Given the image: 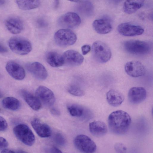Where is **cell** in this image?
Masks as SVG:
<instances>
[{
  "instance_id": "cell-30",
  "label": "cell",
  "mask_w": 153,
  "mask_h": 153,
  "mask_svg": "<svg viewBox=\"0 0 153 153\" xmlns=\"http://www.w3.org/2000/svg\"><path fill=\"white\" fill-rule=\"evenodd\" d=\"M7 127V123L6 120L2 117L0 116V131H5Z\"/></svg>"
},
{
  "instance_id": "cell-31",
  "label": "cell",
  "mask_w": 153,
  "mask_h": 153,
  "mask_svg": "<svg viewBox=\"0 0 153 153\" xmlns=\"http://www.w3.org/2000/svg\"><path fill=\"white\" fill-rule=\"evenodd\" d=\"M8 145L7 140L4 138L0 137V149L6 148Z\"/></svg>"
},
{
  "instance_id": "cell-1",
  "label": "cell",
  "mask_w": 153,
  "mask_h": 153,
  "mask_svg": "<svg viewBox=\"0 0 153 153\" xmlns=\"http://www.w3.org/2000/svg\"><path fill=\"white\" fill-rule=\"evenodd\" d=\"M131 122V118L129 114L121 110L112 112L108 118L110 130L113 133L117 135L125 134L128 131Z\"/></svg>"
},
{
  "instance_id": "cell-16",
  "label": "cell",
  "mask_w": 153,
  "mask_h": 153,
  "mask_svg": "<svg viewBox=\"0 0 153 153\" xmlns=\"http://www.w3.org/2000/svg\"><path fill=\"white\" fill-rule=\"evenodd\" d=\"M32 126L37 134L42 138L50 137L51 131L50 126L37 118L33 119L31 122Z\"/></svg>"
},
{
  "instance_id": "cell-13",
  "label": "cell",
  "mask_w": 153,
  "mask_h": 153,
  "mask_svg": "<svg viewBox=\"0 0 153 153\" xmlns=\"http://www.w3.org/2000/svg\"><path fill=\"white\" fill-rule=\"evenodd\" d=\"M5 68L9 74L16 80H21L25 77V72L23 68L15 62H8L6 65Z\"/></svg>"
},
{
  "instance_id": "cell-26",
  "label": "cell",
  "mask_w": 153,
  "mask_h": 153,
  "mask_svg": "<svg viewBox=\"0 0 153 153\" xmlns=\"http://www.w3.org/2000/svg\"><path fill=\"white\" fill-rule=\"evenodd\" d=\"M68 110L70 114L72 116L80 117L85 113L84 109L79 105L73 104L68 105Z\"/></svg>"
},
{
  "instance_id": "cell-35",
  "label": "cell",
  "mask_w": 153,
  "mask_h": 153,
  "mask_svg": "<svg viewBox=\"0 0 153 153\" xmlns=\"http://www.w3.org/2000/svg\"><path fill=\"white\" fill-rule=\"evenodd\" d=\"M7 52V50L4 45L0 43V53H4Z\"/></svg>"
},
{
  "instance_id": "cell-11",
  "label": "cell",
  "mask_w": 153,
  "mask_h": 153,
  "mask_svg": "<svg viewBox=\"0 0 153 153\" xmlns=\"http://www.w3.org/2000/svg\"><path fill=\"white\" fill-rule=\"evenodd\" d=\"M36 96L40 100L48 106H52L54 103L55 98L53 92L45 86H39L36 91Z\"/></svg>"
},
{
  "instance_id": "cell-39",
  "label": "cell",
  "mask_w": 153,
  "mask_h": 153,
  "mask_svg": "<svg viewBox=\"0 0 153 153\" xmlns=\"http://www.w3.org/2000/svg\"><path fill=\"white\" fill-rule=\"evenodd\" d=\"M2 95L1 93L0 92V99L2 97Z\"/></svg>"
},
{
  "instance_id": "cell-24",
  "label": "cell",
  "mask_w": 153,
  "mask_h": 153,
  "mask_svg": "<svg viewBox=\"0 0 153 153\" xmlns=\"http://www.w3.org/2000/svg\"><path fill=\"white\" fill-rule=\"evenodd\" d=\"M1 103L4 108L13 111L18 110L21 106L19 101L13 97H9L4 98Z\"/></svg>"
},
{
  "instance_id": "cell-40",
  "label": "cell",
  "mask_w": 153,
  "mask_h": 153,
  "mask_svg": "<svg viewBox=\"0 0 153 153\" xmlns=\"http://www.w3.org/2000/svg\"><path fill=\"white\" fill-rule=\"evenodd\" d=\"M1 111V109L0 108V111Z\"/></svg>"
},
{
  "instance_id": "cell-17",
  "label": "cell",
  "mask_w": 153,
  "mask_h": 153,
  "mask_svg": "<svg viewBox=\"0 0 153 153\" xmlns=\"http://www.w3.org/2000/svg\"><path fill=\"white\" fill-rule=\"evenodd\" d=\"M5 25L8 30L13 34L19 33L24 29L22 22L16 17H11L7 19L5 21Z\"/></svg>"
},
{
  "instance_id": "cell-8",
  "label": "cell",
  "mask_w": 153,
  "mask_h": 153,
  "mask_svg": "<svg viewBox=\"0 0 153 153\" xmlns=\"http://www.w3.org/2000/svg\"><path fill=\"white\" fill-rule=\"evenodd\" d=\"M117 31L121 35L126 36H132L140 35L144 30L141 26L125 22L119 24L117 27Z\"/></svg>"
},
{
  "instance_id": "cell-36",
  "label": "cell",
  "mask_w": 153,
  "mask_h": 153,
  "mask_svg": "<svg viewBox=\"0 0 153 153\" xmlns=\"http://www.w3.org/2000/svg\"><path fill=\"white\" fill-rule=\"evenodd\" d=\"M0 153H15L13 151L8 149H4Z\"/></svg>"
},
{
  "instance_id": "cell-4",
  "label": "cell",
  "mask_w": 153,
  "mask_h": 153,
  "mask_svg": "<svg viewBox=\"0 0 153 153\" xmlns=\"http://www.w3.org/2000/svg\"><path fill=\"white\" fill-rule=\"evenodd\" d=\"M13 131L16 138L26 145L30 146L34 143L35 136L26 125L21 124L16 126L13 128Z\"/></svg>"
},
{
  "instance_id": "cell-10",
  "label": "cell",
  "mask_w": 153,
  "mask_h": 153,
  "mask_svg": "<svg viewBox=\"0 0 153 153\" xmlns=\"http://www.w3.org/2000/svg\"><path fill=\"white\" fill-rule=\"evenodd\" d=\"M126 73L129 76L137 77L144 75L146 71L143 65L137 61H130L127 62L125 66Z\"/></svg>"
},
{
  "instance_id": "cell-18",
  "label": "cell",
  "mask_w": 153,
  "mask_h": 153,
  "mask_svg": "<svg viewBox=\"0 0 153 153\" xmlns=\"http://www.w3.org/2000/svg\"><path fill=\"white\" fill-rule=\"evenodd\" d=\"M89 129L91 133L96 137H101L105 134L108 131L107 127L103 122L94 121L89 124Z\"/></svg>"
},
{
  "instance_id": "cell-25",
  "label": "cell",
  "mask_w": 153,
  "mask_h": 153,
  "mask_svg": "<svg viewBox=\"0 0 153 153\" xmlns=\"http://www.w3.org/2000/svg\"><path fill=\"white\" fill-rule=\"evenodd\" d=\"M16 3L18 7L24 10H29L38 7L40 4L39 0H17Z\"/></svg>"
},
{
  "instance_id": "cell-5",
  "label": "cell",
  "mask_w": 153,
  "mask_h": 153,
  "mask_svg": "<svg viewBox=\"0 0 153 153\" xmlns=\"http://www.w3.org/2000/svg\"><path fill=\"white\" fill-rule=\"evenodd\" d=\"M8 45L13 52L21 55L27 54L32 50L30 43L27 40L20 37L10 39L8 42Z\"/></svg>"
},
{
  "instance_id": "cell-38",
  "label": "cell",
  "mask_w": 153,
  "mask_h": 153,
  "mask_svg": "<svg viewBox=\"0 0 153 153\" xmlns=\"http://www.w3.org/2000/svg\"><path fill=\"white\" fill-rule=\"evenodd\" d=\"M5 1L4 0H0V5H2L5 4Z\"/></svg>"
},
{
  "instance_id": "cell-27",
  "label": "cell",
  "mask_w": 153,
  "mask_h": 153,
  "mask_svg": "<svg viewBox=\"0 0 153 153\" xmlns=\"http://www.w3.org/2000/svg\"><path fill=\"white\" fill-rule=\"evenodd\" d=\"M68 92L75 96L81 97L84 95L85 92L81 88L77 85H71L68 88Z\"/></svg>"
},
{
  "instance_id": "cell-6",
  "label": "cell",
  "mask_w": 153,
  "mask_h": 153,
  "mask_svg": "<svg viewBox=\"0 0 153 153\" xmlns=\"http://www.w3.org/2000/svg\"><path fill=\"white\" fill-rule=\"evenodd\" d=\"M54 39L56 44L62 47H65L73 45L77 40L76 34L68 29H61L56 32Z\"/></svg>"
},
{
  "instance_id": "cell-7",
  "label": "cell",
  "mask_w": 153,
  "mask_h": 153,
  "mask_svg": "<svg viewBox=\"0 0 153 153\" xmlns=\"http://www.w3.org/2000/svg\"><path fill=\"white\" fill-rule=\"evenodd\" d=\"M76 147L82 153H94L97 149L94 142L88 136L80 134L76 136L74 140Z\"/></svg>"
},
{
  "instance_id": "cell-32",
  "label": "cell",
  "mask_w": 153,
  "mask_h": 153,
  "mask_svg": "<svg viewBox=\"0 0 153 153\" xmlns=\"http://www.w3.org/2000/svg\"><path fill=\"white\" fill-rule=\"evenodd\" d=\"M91 48L90 45H85L82 46L81 48L82 51L83 55H86L90 52Z\"/></svg>"
},
{
  "instance_id": "cell-21",
  "label": "cell",
  "mask_w": 153,
  "mask_h": 153,
  "mask_svg": "<svg viewBox=\"0 0 153 153\" xmlns=\"http://www.w3.org/2000/svg\"><path fill=\"white\" fill-rule=\"evenodd\" d=\"M21 94L24 100L32 109L38 111L41 108V102L36 96L25 90L21 91Z\"/></svg>"
},
{
  "instance_id": "cell-15",
  "label": "cell",
  "mask_w": 153,
  "mask_h": 153,
  "mask_svg": "<svg viewBox=\"0 0 153 153\" xmlns=\"http://www.w3.org/2000/svg\"><path fill=\"white\" fill-rule=\"evenodd\" d=\"M27 68L35 77L40 80H44L47 78L48 74L45 67L38 62H33L27 65Z\"/></svg>"
},
{
  "instance_id": "cell-29",
  "label": "cell",
  "mask_w": 153,
  "mask_h": 153,
  "mask_svg": "<svg viewBox=\"0 0 153 153\" xmlns=\"http://www.w3.org/2000/svg\"><path fill=\"white\" fill-rule=\"evenodd\" d=\"M55 142L57 144L61 146H64L65 143V140L64 137L60 133H57L54 137Z\"/></svg>"
},
{
  "instance_id": "cell-12",
  "label": "cell",
  "mask_w": 153,
  "mask_h": 153,
  "mask_svg": "<svg viewBox=\"0 0 153 153\" xmlns=\"http://www.w3.org/2000/svg\"><path fill=\"white\" fill-rule=\"evenodd\" d=\"M64 64L73 66L80 65L84 60L83 57L78 52L73 50H68L62 55Z\"/></svg>"
},
{
  "instance_id": "cell-19",
  "label": "cell",
  "mask_w": 153,
  "mask_h": 153,
  "mask_svg": "<svg viewBox=\"0 0 153 153\" xmlns=\"http://www.w3.org/2000/svg\"><path fill=\"white\" fill-rule=\"evenodd\" d=\"M92 26L94 30L98 33L105 34L109 33L112 30V26L108 20L100 19L94 20Z\"/></svg>"
},
{
  "instance_id": "cell-37",
  "label": "cell",
  "mask_w": 153,
  "mask_h": 153,
  "mask_svg": "<svg viewBox=\"0 0 153 153\" xmlns=\"http://www.w3.org/2000/svg\"><path fill=\"white\" fill-rule=\"evenodd\" d=\"M17 153H27L25 151L22 150H19L18 151Z\"/></svg>"
},
{
  "instance_id": "cell-9",
  "label": "cell",
  "mask_w": 153,
  "mask_h": 153,
  "mask_svg": "<svg viewBox=\"0 0 153 153\" xmlns=\"http://www.w3.org/2000/svg\"><path fill=\"white\" fill-rule=\"evenodd\" d=\"M81 22L79 16L76 13L68 12L62 15L59 19L61 27L66 28H73L79 26Z\"/></svg>"
},
{
  "instance_id": "cell-33",
  "label": "cell",
  "mask_w": 153,
  "mask_h": 153,
  "mask_svg": "<svg viewBox=\"0 0 153 153\" xmlns=\"http://www.w3.org/2000/svg\"><path fill=\"white\" fill-rule=\"evenodd\" d=\"M50 111L52 114L55 116H59L60 114V111L56 108H51V109Z\"/></svg>"
},
{
  "instance_id": "cell-28",
  "label": "cell",
  "mask_w": 153,
  "mask_h": 153,
  "mask_svg": "<svg viewBox=\"0 0 153 153\" xmlns=\"http://www.w3.org/2000/svg\"><path fill=\"white\" fill-rule=\"evenodd\" d=\"M114 148L117 153H126L127 148L123 143L117 142L114 145Z\"/></svg>"
},
{
  "instance_id": "cell-2",
  "label": "cell",
  "mask_w": 153,
  "mask_h": 153,
  "mask_svg": "<svg viewBox=\"0 0 153 153\" xmlns=\"http://www.w3.org/2000/svg\"><path fill=\"white\" fill-rule=\"evenodd\" d=\"M123 47L127 52L136 55L146 54L150 51L151 49L150 45L148 42L135 40L124 42Z\"/></svg>"
},
{
  "instance_id": "cell-22",
  "label": "cell",
  "mask_w": 153,
  "mask_h": 153,
  "mask_svg": "<svg viewBox=\"0 0 153 153\" xmlns=\"http://www.w3.org/2000/svg\"><path fill=\"white\" fill-rule=\"evenodd\" d=\"M46 59L48 64L53 67H60L64 64L62 55L56 52H48L46 55Z\"/></svg>"
},
{
  "instance_id": "cell-20",
  "label": "cell",
  "mask_w": 153,
  "mask_h": 153,
  "mask_svg": "<svg viewBox=\"0 0 153 153\" xmlns=\"http://www.w3.org/2000/svg\"><path fill=\"white\" fill-rule=\"evenodd\" d=\"M106 100L111 105L116 107L120 105L124 99L123 94L119 91L112 89L107 93Z\"/></svg>"
},
{
  "instance_id": "cell-23",
  "label": "cell",
  "mask_w": 153,
  "mask_h": 153,
  "mask_svg": "<svg viewBox=\"0 0 153 153\" xmlns=\"http://www.w3.org/2000/svg\"><path fill=\"white\" fill-rule=\"evenodd\" d=\"M144 3L143 0H127L123 4V10L127 14H132L141 8Z\"/></svg>"
},
{
  "instance_id": "cell-3",
  "label": "cell",
  "mask_w": 153,
  "mask_h": 153,
  "mask_svg": "<svg viewBox=\"0 0 153 153\" xmlns=\"http://www.w3.org/2000/svg\"><path fill=\"white\" fill-rule=\"evenodd\" d=\"M92 52L95 59L100 63H105L110 59L111 53L109 47L103 42L97 41L93 44Z\"/></svg>"
},
{
  "instance_id": "cell-34",
  "label": "cell",
  "mask_w": 153,
  "mask_h": 153,
  "mask_svg": "<svg viewBox=\"0 0 153 153\" xmlns=\"http://www.w3.org/2000/svg\"><path fill=\"white\" fill-rule=\"evenodd\" d=\"M51 153H62L59 149L54 146H52L50 149Z\"/></svg>"
},
{
  "instance_id": "cell-14",
  "label": "cell",
  "mask_w": 153,
  "mask_h": 153,
  "mask_svg": "<svg viewBox=\"0 0 153 153\" xmlns=\"http://www.w3.org/2000/svg\"><path fill=\"white\" fill-rule=\"evenodd\" d=\"M147 93L145 89L142 87H133L131 88L128 93V97L132 103H141L146 98Z\"/></svg>"
}]
</instances>
